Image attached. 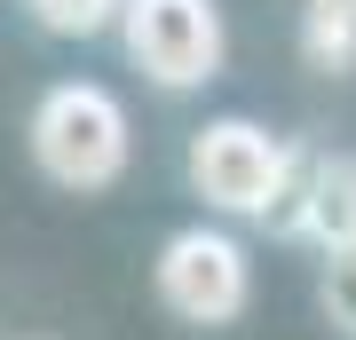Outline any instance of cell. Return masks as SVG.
I'll use <instances>...</instances> for the list:
<instances>
[{"instance_id":"cell-1","label":"cell","mask_w":356,"mask_h":340,"mask_svg":"<svg viewBox=\"0 0 356 340\" xmlns=\"http://www.w3.org/2000/svg\"><path fill=\"white\" fill-rule=\"evenodd\" d=\"M32 159L64 190H103L127 175V111L95 79H64L32 111Z\"/></svg>"},{"instance_id":"cell-2","label":"cell","mask_w":356,"mask_h":340,"mask_svg":"<svg viewBox=\"0 0 356 340\" xmlns=\"http://www.w3.org/2000/svg\"><path fill=\"white\" fill-rule=\"evenodd\" d=\"M119 32H127L135 72L159 88H206L222 72L214 0H119Z\"/></svg>"},{"instance_id":"cell-3","label":"cell","mask_w":356,"mask_h":340,"mask_svg":"<svg viewBox=\"0 0 356 340\" xmlns=\"http://www.w3.org/2000/svg\"><path fill=\"white\" fill-rule=\"evenodd\" d=\"M285 175V143L254 119H214L191 135V190L222 214H261Z\"/></svg>"},{"instance_id":"cell-4","label":"cell","mask_w":356,"mask_h":340,"mask_svg":"<svg viewBox=\"0 0 356 340\" xmlns=\"http://www.w3.org/2000/svg\"><path fill=\"white\" fill-rule=\"evenodd\" d=\"M245 253L238 238H222V229H182V238H166L159 253V301L175 316H191V325H229V316L245 309Z\"/></svg>"},{"instance_id":"cell-5","label":"cell","mask_w":356,"mask_h":340,"mask_svg":"<svg viewBox=\"0 0 356 340\" xmlns=\"http://www.w3.org/2000/svg\"><path fill=\"white\" fill-rule=\"evenodd\" d=\"M261 222L309 229L325 253L356 245V159H317V151H285V175L269 190Z\"/></svg>"},{"instance_id":"cell-6","label":"cell","mask_w":356,"mask_h":340,"mask_svg":"<svg viewBox=\"0 0 356 340\" xmlns=\"http://www.w3.org/2000/svg\"><path fill=\"white\" fill-rule=\"evenodd\" d=\"M309 56L325 72L356 63V0H309Z\"/></svg>"},{"instance_id":"cell-7","label":"cell","mask_w":356,"mask_h":340,"mask_svg":"<svg viewBox=\"0 0 356 340\" xmlns=\"http://www.w3.org/2000/svg\"><path fill=\"white\" fill-rule=\"evenodd\" d=\"M32 16L48 32H72V40H88V32H103L119 16V0H32Z\"/></svg>"},{"instance_id":"cell-8","label":"cell","mask_w":356,"mask_h":340,"mask_svg":"<svg viewBox=\"0 0 356 340\" xmlns=\"http://www.w3.org/2000/svg\"><path fill=\"white\" fill-rule=\"evenodd\" d=\"M325 309H332L341 332H356V245L332 253V269H325Z\"/></svg>"}]
</instances>
